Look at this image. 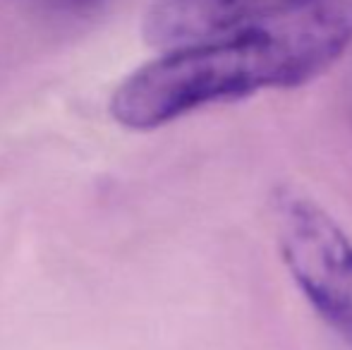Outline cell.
<instances>
[{"label":"cell","instance_id":"6da1fadb","mask_svg":"<svg viewBox=\"0 0 352 350\" xmlns=\"http://www.w3.org/2000/svg\"><path fill=\"white\" fill-rule=\"evenodd\" d=\"M352 46V0H319L197 46L163 51L118 85L111 116L156 130L213 103L316 80Z\"/></svg>","mask_w":352,"mask_h":350},{"label":"cell","instance_id":"7a4b0ae2","mask_svg":"<svg viewBox=\"0 0 352 350\" xmlns=\"http://www.w3.org/2000/svg\"><path fill=\"white\" fill-rule=\"evenodd\" d=\"M280 259L316 314L352 341V238L343 226L297 187L271 197Z\"/></svg>","mask_w":352,"mask_h":350},{"label":"cell","instance_id":"3957f363","mask_svg":"<svg viewBox=\"0 0 352 350\" xmlns=\"http://www.w3.org/2000/svg\"><path fill=\"white\" fill-rule=\"evenodd\" d=\"M314 3L319 0H151L142 17V36L158 53L175 51L228 36Z\"/></svg>","mask_w":352,"mask_h":350},{"label":"cell","instance_id":"277c9868","mask_svg":"<svg viewBox=\"0 0 352 350\" xmlns=\"http://www.w3.org/2000/svg\"><path fill=\"white\" fill-rule=\"evenodd\" d=\"M53 3H60V5H67V8H79V5H89V3H94V0H53Z\"/></svg>","mask_w":352,"mask_h":350}]
</instances>
